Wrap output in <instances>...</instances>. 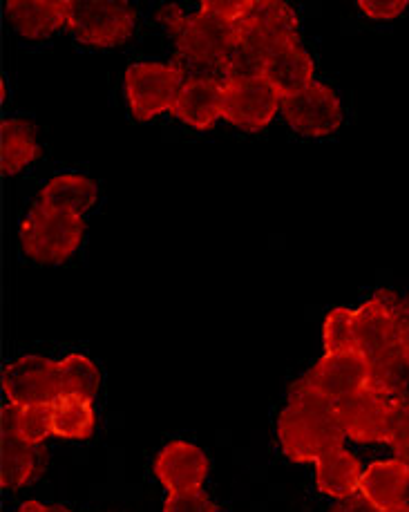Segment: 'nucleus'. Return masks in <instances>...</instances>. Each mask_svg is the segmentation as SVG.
Here are the masks:
<instances>
[{
	"mask_svg": "<svg viewBox=\"0 0 409 512\" xmlns=\"http://www.w3.org/2000/svg\"><path fill=\"white\" fill-rule=\"evenodd\" d=\"M345 436L356 443H387L394 401L365 390L336 405Z\"/></svg>",
	"mask_w": 409,
	"mask_h": 512,
	"instance_id": "13",
	"label": "nucleus"
},
{
	"mask_svg": "<svg viewBox=\"0 0 409 512\" xmlns=\"http://www.w3.org/2000/svg\"><path fill=\"white\" fill-rule=\"evenodd\" d=\"M358 7L372 21H394L407 9V0H360Z\"/></svg>",
	"mask_w": 409,
	"mask_h": 512,
	"instance_id": "29",
	"label": "nucleus"
},
{
	"mask_svg": "<svg viewBox=\"0 0 409 512\" xmlns=\"http://www.w3.org/2000/svg\"><path fill=\"white\" fill-rule=\"evenodd\" d=\"M240 39L271 54L298 41V14L280 0H253L251 12L240 23Z\"/></svg>",
	"mask_w": 409,
	"mask_h": 512,
	"instance_id": "12",
	"label": "nucleus"
},
{
	"mask_svg": "<svg viewBox=\"0 0 409 512\" xmlns=\"http://www.w3.org/2000/svg\"><path fill=\"white\" fill-rule=\"evenodd\" d=\"M202 7L208 9V12L226 18V21L240 25L246 18V14L251 12L253 0H206V3H202Z\"/></svg>",
	"mask_w": 409,
	"mask_h": 512,
	"instance_id": "30",
	"label": "nucleus"
},
{
	"mask_svg": "<svg viewBox=\"0 0 409 512\" xmlns=\"http://www.w3.org/2000/svg\"><path fill=\"white\" fill-rule=\"evenodd\" d=\"M278 439L291 461L316 463L325 454L345 448L347 436L340 425L336 405L313 394L298 381L278 419Z\"/></svg>",
	"mask_w": 409,
	"mask_h": 512,
	"instance_id": "1",
	"label": "nucleus"
},
{
	"mask_svg": "<svg viewBox=\"0 0 409 512\" xmlns=\"http://www.w3.org/2000/svg\"><path fill=\"white\" fill-rule=\"evenodd\" d=\"M398 349L409 363V305H401V334H398Z\"/></svg>",
	"mask_w": 409,
	"mask_h": 512,
	"instance_id": "31",
	"label": "nucleus"
},
{
	"mask_svg": "<svg viewBox=\"0 0 409 512\" xmlns=\"http://www.w3.org/2000/svg\"><path fill=\"white\" fill-rule=\"evenodd\" d=\"M43 470L41 445H32L16 432V407L7 403L0 412V486L18 490L30 483Z\"/></svg>",
	"mask_w": 409,
	"mask_h": 512,
	"instance_id": "11",
	"label": "nucleus"
},
{
	"mask_svg": "<svg viewBox=\"0 0 409 512\" xmlns=\"http://www.w3.org/2000/svg\"><path fill=\"white\" fill-rule=\"evenodd\" d=\"M18 512H70V510L61 506H45V504H38V501H25V504L18 508Z\"/></svg>",
	"mask_w": 409,
	"mask_h": 512,
	"instance_id": "33",
	"label": "nucleus"
},
{
	"mask_svg": "<svg viewBox=\"0 0 409 512\" xmlns=\"http://www.w3.org/2000/svg\"><path fill=\"white\" fill-rule=\"evenodd\" d=\"M409 385V363L401 354V349H396L392 354H385L376 360H369V387L380 396L394 398L403 396L405 387Z\"/></svg>",
	"mask_w": 409,
	"mask_h": 512,
	"instance_id": "24",
	"label": "nucleus"
},
{
	"mask_svg": "<svg viewBox=\"0 0 409 512\" xmlns=\"http://www.w3.org/2000/svg\"><path fill=\"white\" fill-rule=\"evenodd\" d=\"M282 115L304 137H327L340 128L342 106L329 85L313 81L302 92L282 99Z\"/></svg>",
	"mask_w": 409,
	"mask_h": 512,
	"instance_id": "9",
	"label": "nucleus"
},
{
	"mask_svg": "<svg viewBox=\"0 0 409 512\" xmlns=\"http://www.w3.org/2000/svg\"><path fill=\"white\" fill-rule=\"evenodd\" d=\"M59 369V387L61 394H74L94 401L101 385L99 367L88 356L70 354L63 360H56Z\"/></svg>",
	"mask_w": 409,
	"mask_h": 512,
	"instance_id": "23",
	"label": "nucleus"
},
{
	"mask_svg": "<svg viewBox=\"0 0 409 512\" xmlns=\"http://www.w3.org/2000/svg\"><path fill=\"white\" fill-rule=\"evenodd\" d=\"M313 70L316 65H313L311 54L296 41L282 45L266 56L262 77L280 92L282 99H287L316 81Z\"/></svg>",
	"mask_w": 409,
	"mask_h": 512,
	"instance_id": "18",
	"label": "nucleus"
},
{
	"mask_svg": "<svg viewBox=\"0 0 409 512\" xmlns=\"http://www.w3.org/2000/svg\"><path fill=\"white\" fill-rule=\"evenodd\" d=\"M99 188L92 179L83 175H59L47 182L38 193V206L50 208V211L72 213L83 217L90 208L97 204Z\"/></svg>",
	"mask_w": 409,
	"mask_h": 512,
	"instance_id": "20",
	"label": "nucleus"
},
{
	"mask_svg": "<svg viewBox=\"0 0 409 512\" xmlns=\"http://www.w3.org/2000/svg\"><path fill=\"white\" fill-rule=\"evenodd\" d=\"M322 345L325 354H342L356 352V336H354V311L345 307L331 309L322 327Z\"/></svg>",
	"mask_w": 409,
	"mask_h": 512,
	"instance_id": "25",
	"label": "nucleus"
},
{
	"mask_svg": "<svg viewBox=\"0 0 409 512\" xmlns=\"http://www.w3.org/2000/svg\"><path fill=\"white\" fill-rule=\"evenodd\" d=\"M54 412V436L70 441H83L90 439L97 425V414H94V405L90 398L74 396V394H61L52 403Z\"/></svg>",
	"mask_w": 409,
	"mask_h": 512,
	"instance_id": "22",
	"label": "nucleus"
},
{
	"mask_svg": "<svg viewBox=\"0 0 409 512\" xmlns=\"http://www.w3.org/2000/svg\"><path fill=\"white\" fill-rule=\"evenodd\" d=\"M5 14L18 34L41 41L68 25L70 0H9Z\"/></svg>",
	"mask_w": 409,
	"mask_h": 512,
	"instance_id": "17",
	"label": "nucleus"
},
{
	"mask_svg": "<svg viewBox=\"0 0 409 512\" xmlns=\"http://www.w3.org/2000/svg\"><path fill=\"white\" fill-rule=\"evenodd\" d=\"M184 68L177 63H135L126 70L123 88L130 112L139 121H150L170 112L186 83Z\"/></svg>",
	"mask_w": 409,
	"mask_h": 512,
	"instance_id": "4",
	"label": "nucleus"
},
{
	"mask_svg": "<svg viewBox=\"0 0 409 512\" xmlns=\"http://www.w3.org/2000/svg\"><path fill=\"white\" fill-rule=\"evenodd\" d=\"M360 497L378 512L407 506L409 501V463L401 459L374 461L363 472Z\"/></svg>",
	"mask_w": 409,
	"mask_h": 512,
	"instance_id": "16",
	"label": "nucleus"
},
{
	"mask_svg": "<svg viewBox=\"0 0 409 512\" xmlns=\"http://www.w3.org/2000/svg\"><path fill=\"white\" fill-rule=\"evenodd\" d=\"M41 157L32 123L23 119H5L0 123V170L14 177Z\"/></svg>",
	"mask_w": 409,
	"mask_h": 512,
	"instance_id": "21",
	"label": "nucleus"
},
{
	"mask_svg": "<svg viewBox=\"0 0 409 512\" xmlns=\"http://www.w3.org/2000/svg\"><path fill=\"white\" fill-rule=\"evenodd\" d=\"M282 112V97L262 74L246 79L224 81V119L231 126L258 132L271 126L275 115Z\"/></svg>",
	"mask_w": 409,
	"mask_h": 512,
	"instance_id": "6",
	"label": "nucleus"
},
{
	"mask_svg": "<svg viewBox=\"0 0 409 512\" xmlns=\"http://www.w3.org/2000/svg\"><path fill=\"white\" fill-rule=\"evenodd\" d=\"M363 466L345 448L325 454L316 461V483L322 495L331 499L347 501L360 495V481H363Z\"/></svg>",
	"mask_w": 409,
	"mask_h": 512,
	"instance_id": "19",
	"label": "nucleus"
},
{
	"mask_svg": "<svg viewBox=\"0 0 409 512\" xmlns=\"http://www.w3.org/2000/svg\"><path fill=\"white\" fill-rule=\"evenodd\" d=\"M331 512H378L376 508H372L367 504L363 497H354V499H347V501H340V504L331 510Z\"/></svg>",
	"mask_w": 409,
	"mask_h": 512,
	"instance_id": "32",
	"label": "nucleus"
},
{
	"mask_svg": "<svg viewBox=\"0 0 409 512\" xmlns=\"http://www.w3.org/2000/svg\"><path fill=\"white\" fill-rule=\"evenodd\" d=\"M401 334V305L389 293H376L354 311L356 352L376 360L398 349Z\"/></svg>",
	"mask_w": 409,
	"mask_h": 512,
	"instance_id": "8",
	"label": "nucleus"
},
{
	"mask_svg": "<svg viewBox=\"0 0 409 512\" xmlns=\"http://www.w3.org/2000/svg\"><path fill=\"white\" fill-rule=\"evenodd\" d=\"M16 432L27 443L43 445L54 434L52 403L16 407Z\"/></svg>",
	"mask_w": 409,
	"mask_h": 512,
	"instance_id": "26",
	"label": "nucleus"
},
{
	"mask_svg": "<svg viewBox=\"0 0 409 512\" xmlns=\"http://www.w3.org/2000/svg\"><path fill=\"white\" fill-rule=\"evenodd\" d=\"M389 512H409V504L401 506V508H394V510H389Z\"/></svg>",
	"mask_w": 409,
	"mask_h": 512,
	"instance_id": "34",
	"label": "nucleus"
},
{
	"mask_svg": "<svg viewBox=\"0 0 409 512\" xmlns=\"http://www.w3.org/2000/svg\"><path fill=\"white\" fill-rule=\"evenodd\" d=\"M85 235L83 217L34 206L21 224V246L38 264H63L79 251Z\"/></svg>",
	"mask_w": 409,
	"mask_h": 512,
	"instance_id": "2",
	"label": "nucleus"
},
{
	"mask_svg": "<svg viewBox=\"0 0 409 512\" xmlns=\"http://www.w3.org/2000/svg\"><path fill=\"white\" fill-rule=\"evenodd\" d=\"M208 468L206 452L188 441L168 443L155 459V477L168 492L202 488Z\"/></svg>",
	"mask_w": 409,
	"mask_h": 512,
	"instance_id": "15",
	"label": "nucleus"
},
{
	"mask_svg": "<svg viewBox=\"0 0 409 512\" xmlns=\"http://www.w3.org/2000/svg\"><path fill=\"white\" fill-rule=\"evenodd\" d=\"M170 112L190 128L211 130L224 119V81L213 74L188 77Z\"/></svg>",
	"mask_w": 409,
	"mask_h": 512,
	"instance_id": "14",
	"label": "nucleus"
},
{
	"mask_svg": "<svg viewBox=\"0 0 409 512\" xmlns=\"http://www.w3.org/2000/svg\"><path fill=\"white\" fill-rule=\"evenodd\" d=\"M300 381L313 394L340 405L369 387V360L360 352L325 354Z\"/></svg>",
	"mask_w": 409,
	"mask_h": 512,
	"instance_id": "7",
	"label": "nucleus"
},
{
	"mask_svg": "<svg viewBox=\"0 0 409 512\" xmlns=\"http://www.w3.org/2000/svg\"><path fill=\"white\" fill-rule=\"evenodd\" d=\"M237 36H240V25L199 7V12L186 16L175 32L177 56L188 68L224 70Z\"/></svg>",
	"mask_w": 409,
	"mask_h": 512,
	"instance_id": "3",
	"label": "nucleus"
},
{
	"mask_svg": "<svg viewBox=\"0 0 409 512\" xmlns=\"http://www.w3.org/2000/svg\"><path fill=\"white\" fill-rule=\"evenodd\" d=\"M164 512H217L215 504L208 499L202 488L168 492Z\"/></svg>",
	"mask_w": 409,
	"mask_h": 512,
	"instance_id": "28",
	"label": "nucleus"
},
{
	"mask_svg": "<svg viewBox=\"0 0 409 512\" xmlns=\"http://www.w3.org/2000/svg\"><path fill=\"white\" fill-rule=\"evenodd\" d=\"M387 445L394 450L396 459L409 463V398H398V401H394Z\"/></svg>",
	"mask_w": 409,
	"mask_h": 512,
	"instance_id": "27",
	"label": "nucleus"
},
{
	"mask_svg": "<svg viewBox=\"0 0 409 512\" xmlns=\"http://www.w3.org/2000/svg\"><path fill=\"white\" fill-rule=\"evenodd\" d=\"M3 392L16 407L54 403L61 396L56 360L43 356H23L3 369Z\"/></svg>",
	"mask_w": 409,
	"mask_h": 512,
	"instance_id": "10",
	"label": "nucleus"
},
{
	"mask_svg": "<svg viewBox=\"0 0 409 512\" xmlns=\"http://www.w3.org/2000/svg\"><path fill=\"white\" fill-rule=\"evenodd\" d=\"M137 14L123 0H70L68 30L92 47H117L135 32Z\"/></svg>",
	"mask_w": 409,
	"mask_h": 512,
	"instance_id": "5",
	"label": "nucleus"
}]
</instances>
